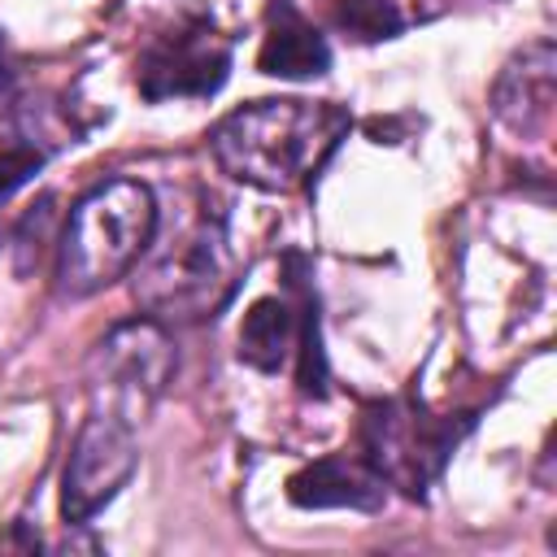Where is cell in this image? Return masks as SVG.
Masks as SVG:
<instances>
[{"mask_svg": "<svg viewBox=\"0 0 557 557\" xmlns=\"http://www.w3.org/2000/svg\"><path fill=\"white\" fill-rule=\"evenodd\" d=\"M348 113L322 100H252L209 131L213 161L235 183L292 191L309 183L348 131Z\"/></svg>", "mask_w": 557, "mask_h": 557, "instance_id": "cell-1", "label": "cell"}, {"mask_svg": "<svg viewBox=\"0 0 557 557\" xmlns=\"http://www.w3.org/2000/svg\"><path fill=\"white\" fill-rule=\"evenodd\" d=\"M157 231V200L135 178H109L91 187L61 231L57 248V292L78 300L131 270Z\"/></svg>", "mask_w": 557, "mask_h": 557, "instance_id": "cell-2", "label": "cell"}, {"mask_svg": "<svg viewBox=\"0 0 557 557\" xmlns=\"http://www.w3.org/2000/svg\"><path fill=\"white\" fill-rule=\"evenodd\" d=\"M470 431L474 413H431L418 396H387L361 409L357 444L387 487L422 500Z\"/></svg>", "mask_w": 557, "mask_h": 557, "instance_id": "cell-3", "label": "cell"}, {"mask_svg": "<svg viewBox=\"0 0 557 557\" xmlns=\"http://www.w3.org/2000/svg\"><path fill=\"white\" fill-rule=\"evenodd\" d=\"M235 252L226 235V218L218 209H200L187 231L170 239L161 257L135 278V296L161 318H209L235 292Z\"/></svg>", "mask_w": 557, "mask_h": 557, "instance_id": "cell-4", "label": "cell"}, {"mask_svg": "<svg viewBox=\"0 0 557 557\" xmlns=\"http://www.w3.org/2000/svg\"><path fill=\"white\" fill-rule=\"evenodd\" d=\"M231 74V39L213 17L191 13L157 30L135 57V83L144 100H200L213 96Z\"/></svg>", "mask_w": 557, "mask_h": 557, "instance_id": "cell-5", "label": "cell"}, {"mask_svg": "<svg viewBox=\"0 0 557 557\" xmlns=\"http://www.w3.org/2000/svg\"><path fill=\"white\" fill-rule=\"evenodd\" d=\"M139 461V444L131 431V418L122 413H91L70 448L65 474H61V518L65 527H87L131 479Z\"/></svg>", "mask_w": 557, "mask_h": 557, "instance_id": "cell-6", "label": "cell"}, {"mask_svg": "<svg viewBox=\"0 0 557 557\" xmlns=\"http://www.w3.org/2000/svg\"><path fill=\"white\" fill-rule=\"evenodd\" d=\"M91 374H96V387H104L109 396L144 405L170 383L174 348L157 322H122L96 344Z\"/></svg>", "mask_w": 557, "mask_h": 557, "instance_id": "cell-7", "label": "cell"}, {"mask_svg": "<svg viewBox=\"0 0 557 557\" xmlns=\"http://www.w3.org/2000/svg\"><path fill=\"white\" fill-rule=\"evenodd\" d=\"M287 500L300 509H361L374 513L387 500V483L361 453H331L287 479Z\"/></svg>", "mask_w": 557, "mask_h": 557, "instance_id": "cell-8", "label": "cell"}, {"mask_svg": "<svg viewBox=\"0 0 557 557\" xmlns=\"http://www.w3.org/2000/svg\"><path fill=\"white\" fill-rule=\"evenodd\" d=\"M257 70L270 78H322L331 70V44L292 0H270Z\"/></svg>", "mask_w": 557, "mask_h": 557, "instance_id": "cell-9", "label": "cell"}, {"mask_svg": "<svg viewBox=\"0 0 557 557\" xmlns=\"http://www.w3.org/2000/svg\"><path fill=\"white\" fill-rule=\"evenodd\" d=\"M553 44H535L527 48L518 61H509V70L496 83V113L500 122H509L522 135H540L553 117Z\"/></svg>", "mask_w": 557, "mask_h": 557, "instance_id": "cell-10", "label": "cell"}, {"mask_svg": "<svg viewBox=\"0 0 557 557\" xmlns=\"http://www.w3.org/2000/svg\"><path fill=\"white\" fill-rule=\"evenodd\" d=\"M331 22H335V30H344L357 44L392 39L405 26L396 0H331Z\"/></svg>", "mask_w": 557, "mask_h": 557, "instance_id": "cell-11", "label": "cell"}, {"mask_svg": "<svg viewBox=\"0 0 557 557\" xmlns=\"http://www.w3.org/2000/svg\"><path fill=\"white\" fill-rule=\"evenodd\" d=\"M39 170H44V152H39V148H4V152H0V205H4L22 183H30Z\"/></svg>", "mask_w": 557, "mask_h": 557, "instance_id": "cell-12", "label": "cell"}]
</instances>
